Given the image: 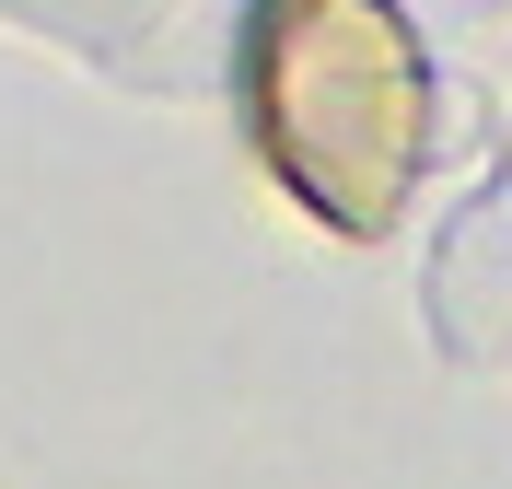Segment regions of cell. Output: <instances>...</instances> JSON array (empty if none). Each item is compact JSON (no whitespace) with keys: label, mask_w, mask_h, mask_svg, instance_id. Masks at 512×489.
<instances>
[{"label":"cell","mask_w":512,"mask_h":489,"mask_svg":"<svg viewBox=\"0 0 512 489\" xmlns=\"http://www.w3.org/2000/svg\"><path fill=\"white\" fill-rule=\"evenodd\" d=\"M233 117L326 233H396L431 163V59L396 0H256L233 35Z\"/></svg>","instance_id":"1"}]
</instances>
